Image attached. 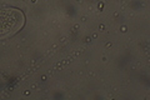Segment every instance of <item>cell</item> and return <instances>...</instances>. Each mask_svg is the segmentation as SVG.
<instances>
[{"label": "cell", "instance_id": "1", "mask_svg": "<svg viewBox=\"0 0 150 100\" xmlns=\"http://www.w3.org/2000/svg\"><path fill=\"white\" fill-rule=\"evenodd\" d=\"M24 18L20 10L0 5V36L11 34L23 25Z\"/></svg>", "mask_w": 150, "mask_h": 100}]
</instances>
